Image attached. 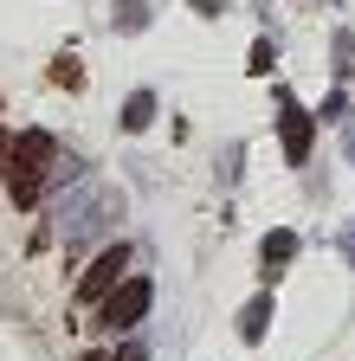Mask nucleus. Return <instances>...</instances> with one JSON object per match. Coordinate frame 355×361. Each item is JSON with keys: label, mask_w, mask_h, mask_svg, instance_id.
Instances as JSON below:
<instances>
[{"label": "nucleus", "mask_w": 355, "mask_h": 361, "mask_svg": "<svg viewBox=\"0 0 355 361\" xmlns=\"http://www.w3.org/2000/svg\"><path fill=\"white\" fill-rule=\"evenodd\" d=\"M219 7H227V0H194V13H207V20H213Z\"/></svg>", "instance_id": "f3484780"}, {"label": "nucleus", "mask_w": 355, "mask_h": 361, "mask_svg": "<svg viewBox=\"0 0 355 361\" xmlns=\"http://www.w3.org/2000/svg\"><path fill=\"white\" fill-rule=\"evenodd\" d=\"M84 361H110V355H84Z\"/></svg>", "instance_id": "6ab92c4d"}, {"label": "nucleus", "mask_w": 355, "mask_h": 361, "mask_svg": "<svg viewBox=\"0 0 355 361\" xmlns=\"http://www.w3.org/2000/svg\"><path fill=\"white\" fill-rule=\"evenodd\" d=\"M342 155L355 161V123H342Z\"/></svg>", "instance_id": "2eb2a0df"}, {"label": "nucleus", "mask_w": 355, "mask_h": 361, "mask_svg": "<svg viewBox=\"0 0 355 361\" xmlns=\"http://www.w3.org/2000/svg\"><path fill=\"white\" fill-rule=\"evenodd\" d=\"M129 258H136L129 245H104V252L91 258V271L78 278V303H104V297H110V290L129 278Z\"/></svg>", "instance_id": "7ed1b4c3"}, {"label": "nucleus", "mask_w": 355, "mask_h": 361, "mask_svg": "<svg viewBox=\"0 0 355 361\" xmlns=\"http://www.w3.org/2000/svg\"><path fill=\"white\" fill-rule=\"evenodd\" d=\"M291 258H297V233H291V226H272V233L258 239V264H265V278H278Z\"/></svg>", "instance_id": "423d86ee"}, {"label": "nucleus", "mask_w": 355, "mask_h": 361, "mask_svg": "<svg viewBox=\"0 0 355 361\" xmlns=\"http://www.w3.org/2000/svg\"><path fill=\"white\" fill-rule=\"evenodd\" d=\"M155 123V90H129V104H123V129L136 135V129H149Z\"/></svg>", "instance_id": "6e6552de"}, {"label": "nucleus", "mask_w": 355, "mask_h": 361, "mask_svg": "<svg viewBox=\"0 0 355 361\" xmlns=\"http://www.w3.org/2000/svg\"><path fill=\"white\" fill-rule=\"evenodd\" d=\"M7 161H13V142H7V129H0V180H7Z\"/></svg>", "instance_id": "4468645a"}, {"label": "nucleus", "mask_w": 355, "mask_h": 361, "mask_svg": "<svg viewBox=\"0 0 355 361\" xmlns=\"http://www.w3.org/2000/svg\"><path fill=\"white\" fill-rule=\"evenodd\" d=\"M330 52H336V71H342V78H355V39H349V32H336Z\"/></svg>", "instance_id": "9b49d317"}, {"label": "nucleus", "mask_w": 355, "mask_h": 361, "mask_svg": "<svg viewBox=\"0 0 355 361\" xmlns=\"http://www.w3.org/2000/svg\"><path fill=\"white\" fill-rule=\"evenodd\" d=\"M278 142H284V161L303 168L310 161V142H317V123H310V110L291 97V90H278Z\"/></svg>", "instance_id": "20e7f679"}, {"label": "nucleus", "mask_w": 355, "mask_h": 361, "mask_svg": "<svg viewBox=\"0 0 355 361\" xmlns=\"http://www.w3.org/2000/svg\"><path fill=\"white\" fill-rule=\"evenodd\" d=\"M149 303H155V284H149V278H123V284L97 303V323H104V329H136L143 316H149Z\"/></svg>", "instance_id": "f03ea898"}, {"label": "nucleus", "mask_w": 355, "mask_h": 361, "mask_svg": "<svg viewBox=\"0 0 355 361\" xmlns=\"http://www.w3.org/2000/svg\"><path fill=\"white\" fill-rule=\"evenodd\" d=\"M52 78H59V84H71V90H78V84H84V65H78V59H59V65H52Z\"/></svg>", "instance_id": "ddd939ff"}, {"label": "nucleus", "mask_w": 355, "mask_h": 361, "mask_svg": "<svg viewBox=\"0 0 355 361\" xmlns=\"http://www.w3.org/2000/svg\"><path fill=\"white\" fill-rule=\"evenodd\" d=\"M46 180H52L46 161H7V194H13V207H39V200H46Z\"/></svg>", "instance_id": "39448f33"}, {"label": "nucleus", "mask_w": 355, "mask_h": 361, "mask_svg": "<svg viewBox=\"0 0 355 361\" xmlns=\"http://www.w3.org/2000/svg\"><path fill=\"white\" fill-rule=\"evenodd\" d=\"M116 219H123V194L104 188V180H84V188L65 200V213H59V239L84 245V239H97L104 226H116Z\"/></svg>", "instance_id": "f257e3e1"}, {"label": "nucleus", "mask_w": 355, "mask_h": 361, "mask_svg": "<svg viewBox=\"0 0 355 361\" xmlns=\"http://www.w3.org/2000/svg\"><path fill=\"white\" fill-rule=\"evenodd\" d=\"M317 116H323V123H349V90H330Z\"/></svg>", "instance_id": "f8f14e48"}, {"label": "nucleus", "mask_w": 355, "mask_h": 361, "mask_svg": "<svg viewBox=\"0 0 355 361\" xmlns=\"http://www.w3.org/2000/svg\"><path fill=\"white\" fill-rule=\"evenodd\" d=\"M342 258L355 264V226H342Z\"/></svg>", "instance_id": "dca6fc26"}, {"label": "nucleus", "mask_w": 355, "mask_h": 361, "mask_svg": "<svg viewBox=\"0 0 355 361\" xmlns=\"http://www.w3.org/2000/svg\"><path fill=\"white\" fill-rule=\"evenodd\" d=\"M149 26V7H143V0H123V7H116V32H143Z\"/></svg>", "instance_id": "9d476101"}, {"label": "nucleus", "mask_w": 355, "mask_h": 361, "mask_svg": "<svg viewBox=\"0 0 355 361\" xmlns=\"http://www.w3.org/2000/svg\"><path fill=\"white\" fill-rule=\"evenodd\" d=\"M110 361H149V355H143V348H123V355H110Z\"/></svg>", "instance_id": "a211bd4d"}, {"label": "nucleus", "mask_w": 355, "mask_h": 361, "mask_svg": "<svg viewBox=\"0 0 355 361\" xmlns=\"http://www.w3.org/2000/svg\"><path fill=\"white\" fill-rule=\"evenodd\" d=\"M272 310H278V297L258 290V297L239 310V342H265V329H272Z\"/></svg>", "instance_id": "0eeeda50"}, {"label": "nucleus", "mask_w": 355, "mask_h": 361, "mask_svg": "<svg viewBox=\"0 0 355 361\" xmlns=\"http://www.w3.org/2000/svg\"><path fill=\"white\" fill-rule=\"evenodd\" d=\"M272 59H278V39L265 32V39H252V59H246V71H252V78H265V71H272Z\"/></svg>", "instance_id": "1a4fd4ad"}]
</instances>
